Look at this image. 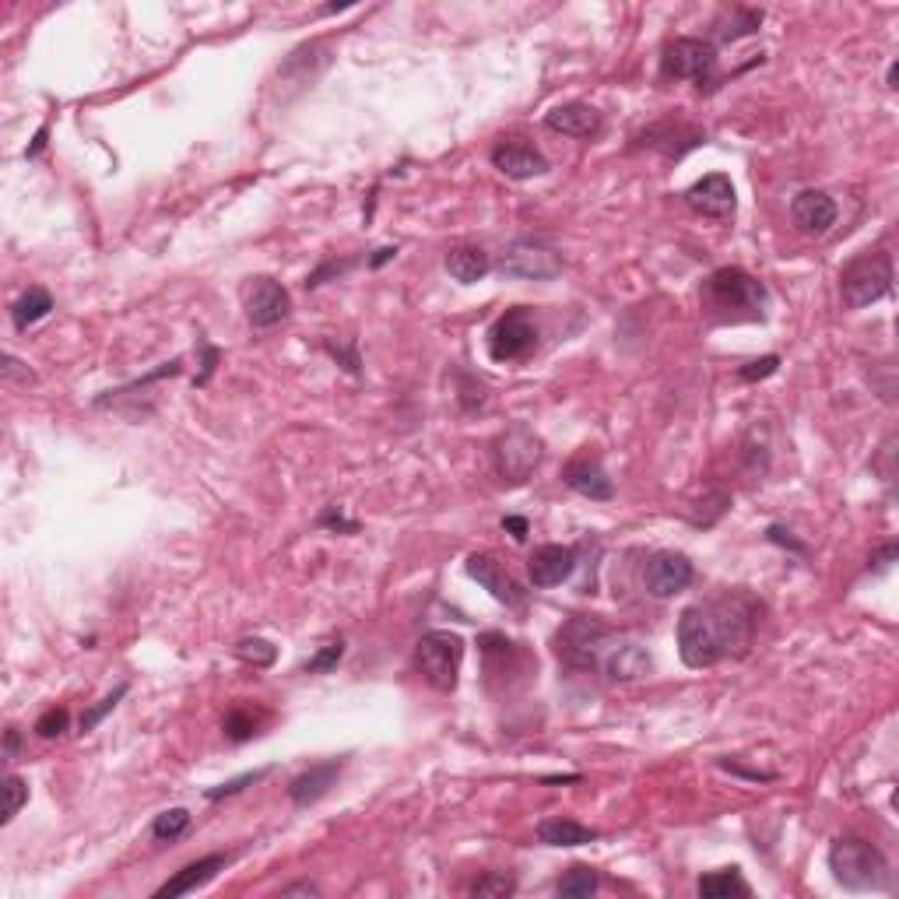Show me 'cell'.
Returning <instances> with one entry per match:
<instances>
[{
  "label": "cell",
  "mask_w": 899,
  "mask_h": 899,
  "mask_svg": "<svg viewBox=\"0 0 899 899\" xmlns=\"http://www.w3.org/2000/svg\"><path fill=\"white\" fill-rule=\"evenodd\" d=\"M763 605L748 594H727L692 605L678 619V654L685 668H713L731 654H745L756 640Z\"/></svg>",
  "instance_id": "cell-1"
},
{
  "label": "cell",
  "mask_w": 899,
  "mask_h": 899,
  "mask_svg": "<svg viewBox=\"0 0 899 899\" xmlns=\"http://www.w3.org/2000/svg\"><path fill=\"white\" fill-rule=\"evenodd\" d=\"M829 871L833 878L850 892H878L889 889V861L875 843L861 840V836H840L829 847Z\"/></svg>",
  "instance_id": "cell-2"
},
{
  "label": "cell",
  "mask_w": 899,
  "mask_h": 899,
  "mask_svg": "<svg viewBox=\"0 0 899 899\" xmlns=\"http://www.w3.org/2000/svg\"><path fill=\"white\" fill-rule=\"evenodd\" d=\"M706 303H710V310H720L731 320H763L770 292H766L763 281L752 278L741 267H720L706 281Z\"/></svg>",
  "instance_id": "cell-3"
},
{
  "label": "cell",
  "mask_w": 899,
  "mask_h": 899,
  "mask_svg": "<svg viewBox=\"0 0 899 899\" xmlns=\"http://www.w3.org/2000/svg\"><path fill=\"white\" fill-rule=\"evenodd\" d=\"M892 292V260L889 253H861L840 271V295L847 310H864Z\"/></svg>",
  "instance_id": "cell-4"
},
{
  "label": "cell",
  "mask_w": 899,
  "mask_h": 899,
  "mask_svg": "<svg viewBox=\"0 0 899 899\" xmlns=\"http://www.w3.org/2000/svg\"><path fill=\"white\" fill-rule=\"evenodd\" d=\"M415 664L432 689L454 692L464 664V640L457 633H446V629L425 633L415 647Z\"/></svg>",
  "instance_id": "cell-5"
},
{
  "label": "cell",
  "mask_w": 899,
  "mask_h": 899,
  "mask_svg": "<svg viewBox=\"0 0 899 899\" xmlns=\"http://www.w3.org/2000/svg\"><path fill=\"white\" fill-rule=\"evenodd\" d=\"M612 640H615V633L605 626V622L576 615V619H569L566 626L555 633V650H559V657L569 664V668L594 671V668H601V657H605V650Z\"/></svg>",
  "instance_id": "cell-6"
},
{
  "label": "cell",
  "mask_w": 899,
  "mask_h": 899,
  "mask_svg": "<svg viewBox=\"0 0 899 899\" xmlns=\"http://www.w3.org/2000/svg\"><path fill=\"white\" fill-rule=\"evenodd\" d=\"M661 74L675 81H696L699 92L713 88V74H717V46L710 39H696V36H682L671 39L661 53Z\"/></svg>",
  "instance_id": "cell-7"
},
{
  "label": "cell",
  "mask_w": 899,
  "mask_h": 899,
  "mask_svg": "<svg viewBox=\"0 0 899 899\" xmlns=\"http://www.w3.org/2000/svg\"><path fill=\"white\" fill-rule=\"evenodd\" d=\"M496 271L503 278H524V281H552L562 274V253L545 239H517L503 250Z\"/></svg>",
  "instance_id": "cell-8"
},
{
  "label": "cell",
  "mask_w": 899,
  "mask_h": 899,
  "mask_svg": "<svg viewBox=\"0 0 899 899\" xmlns=\"http://www.w3.org/2000/svg\"><path fill=\"white\" fill-rule=\"evenodd\" d=\"M538 348V324H534L527 306H513L492 324L489 331V355L496 362H517Z\"/></svg>",
  "instance_id": "cell-9"
},
{
  "label": "cell",
  "mask_w": 899,
  "mask_h": 899,
  "mask_svg": "<svg viewBox=\"0 0 899 899\" xmlns=\"http://www.w3.org/2000/svg\"><path fill=\"white\" fill-rule=\"evenodd\" d=\"M538 461H541V439L524 422L510 425L496 439V471L503 475V482L510 485L527 482L531 471L538 468Z\"/></svg>",
  "instance_id": "cell-10"
},
{
  "label": "cell",
  "mask_w": 899,
  "mask_h": 899,
  "mask_svg": "<svg viewBox=\"0 0 899 899\" xmlns=\"http://www.w3.org/2000/svg\"><path fill=\"white\" fill-rule=\"evenodd\" d=\"M292 313V295L281 281L274 278H253L246 285V320L253 331H271Z\"/></svg>",
  "instance_id": "cell-11"
},
{
  "label": "cell",
  "mask_w": 899,
  "mask_h": 899,
  "mask_svg": "<svg viewBox=\"0 0 899 899\" xmlns=\"http://www.w3.org/2000/svg\"><path fill=\"white\" fill-rule=\"evenodd\" d=\"M464 569H468L471 580H478L485 590H489L492 597H496L499 605H510V608H520V605H524L527 590L520 587V583L513 580L510 573H506V566L496 559V555H489V552H475V555H468Z\"/></svg>",
  "instance_id": "cell-12"
},
{
  "label": "cell",
  "mask_w": 899,
  "mask_h": 899,
  "mask_svg": "<svg viewBox=\"0 0 899 899\" xmlns=\"http://www.w3.org/2000/svg\"><path fill=\"white\" fill-rule=\"evenodd\" d=\"M685 204H689L696 215L703 218H734V208H738V197H734V183L727 180L724 173H710L703 180H696L689 190H685Z\"/></svg>",
  "instance_id": "cell-13"
},
{
  "label": "cell",
  "mask_w": 899,
  "mask_h": 899,
  "mask_svg": "<svg viewBox=\"0 0 899 899\" xmlns=\"http://www.w3.org/2000/svg\"><path fill=\"white\" fill-rule=\"evenodd\" d=\"M492 166L499 169L510 180H534V176L548 173V159L534 148L524 137H503V141L492 148Z\"/></svg>",
  "instance_id": "cell-14"
},
{
  "label": "cell",
  "mask_w": 899,
  "mask_h": 899,
  "mask_svg": "<svg viewBox=\"0 0 899 899\" xmlns=\"http://www.w3.org/2000/svg\"><path fill=\"white\" fill-rule=\"evenodd\" d=\"M696 569L682 552H657L643 569V587L654 597H675L692 583Z\"/></svg>",
  "instance_id": "cell-15"
},
{
  "label": "cell",
  "mask_w": 899,
  "mask_h": 899,
  "mask_svg": "<svg viewBox=\"0 0 899 899\" xmlns=\"http://www.w3.org/2000/svg\"><path fill=\"white\" fill-rule=\"evenodd\" d=\"M562 482H566V489H573L576 496L594 499V503H608V499H615L612 478H608L601 457H594V454L573 457V461L562 468Z\"/></svg>",
  "instance_id": "cell-16"
},
{
  "label": "cell",
  "mask_w": 899,
  "mask_h": 899,
  "mask_svg": "<svg viewBox=\"0 0 899 899\" xmlns=\"http://www.w3.org/2000/svg\"><path fill=\"white\" fill-rule=\"evenodd\" d=\"M601 668H605L608 678L615 682H636V678H647L654 671V661H650V650L636 640H626V636H615L608 643L605 657H601Z\"/></svg>",
  "instance_id": "cell-17"
},
{
  "label": "cell",
  "mask_w": 899,
  "mask_h": 899,
  "mask_svg": "<svg viewBox=\"0 0 899 899\" xmlns=\"http://www.w3.org/2000/svg\"><path fill=\"white\" fill-rule=\"evenodd\" d=\"M706 141V130L696 127V123H682V120H664L654 123L640 134V144L654 148V152L668 155V159H682L685 152H692L696 144Z\"/></svg>",
  "instance_id": "cell-18"
},
{
  "label": "cell",
  "mask_w": 899,
  "mask_h": 899,
  "mask_svg": "<svg viewBox=\"0 0 899 899\" xmlns=\"http://www.w3.org/2000/svg\"><path fill=\"white\" fill-rule=\"evenodd\" d=\"M576 569V548L573 545H541L534 548V555L527 559V573H531V583L541 590L559 587L573 576Z\"/></svg>",
  "instance_id": "cell-19"
},
{
  "label": "cell",
  "mask_w": 899,
  "mask_h": 899,
  "mask_svg": "<svg viewBox=\"0 0 899 899\" xmlns=\"http://www.w3.org/2000/svg\"><path fill=\"white\" fill-rule=\"evenodd\" d=\"M836 215H840V208H836V201L826 194V190H801V194L791 201L794 225H798L801 232H808V236H826V232L836 225Z\"/></svg>",
  "instance_id": "cell-20"
},
{
  "label": "cell",
  "mask_w": 899,
  "mask_h": 899,
  "mask_svg": "<svg viewBox=\"0 0 899 899\" xmlns=\"http://www.w3.org/2000/svg\"><path fill=\"white\" fill-rule=\"evenodd\" d=\"M545 127L555 130L562 137H576V141H590V137L601 134L605 127V116L597 113L587 102H562L552 113H545Z\"/></svg>",
  "instance_id": "cell-21"
},
{
  "label": "cell",
  "mask_w": 899,
  "mask_h": 899,
  "mask_svg": "<svg viewBox=\"0 0 899 899\" xmlns=\"http://www.w3.org/2000/svg\"><path fill=\"white\" fill-rule=\"evenodd\" d=\"M236 861V854H208L201 857V861L187 864V868L176 871L169 882H162L159 889H155V896L159 899H176V896H187V892L201 889V885H208L211 878L218 875V871H225L229 864Z\"/></svg>",
  "instance_id": "cell-22"
},
{
  "label": "cell",
  "mask_w": 899,
  "mask_h": 899,
  "mask_svg": "<svg viewBox=\"0 0 899 899\" xmlns=\"http://www.w3.org/2000/svg\"><path fill=\"white\" fill-rule=\"evenodd\" d=\"M341 766H345V759H327V763H317V766H310V770L299 773V777L288 784V798H292V805H299V808L317 805V801L334 787Z\"/></svg>",
  "instance_id": "cell-23"
},
{
  "label": "cell",
  "mask_w": 899,
  "mask_h": 899,
  "mask_svg": "<svg viewBox=\"0 0 899 899\" xmlns=\"http://www.w3.org/2000/svg\"><path fill=\"white\" fill-rule=\"evenodd\" d=\"M482 654H485V675H489V682H496V678H510V675H524V654H520L517 643H510L506 636L499 633H485L482 640Z\"/></svg>",
  "instance_id": "cell-24"
},
{
  "label": "cell",
  "mask_w": 899,
  "mask_h": 899,
  "mask_svg": "<svg viewBox=\"0 0 899 899\" xmlns=\"http://www.w3.org/2000/svg\"><path fill=\"white\" fill-rule=\"evenodd\" d=\"M446 271L461 285H475L492 271V260L482 246H457V250L446 253Z\"/></svg>",
  "instance_id": "cell-25"
},
{
  "label": "cell",
  "mask_w": 899,
  "mask_h": 899,
  "mask_svg": "<svg viewBox=\"0 0 899 899\" xmlns=\"http://www.w3.org/2000/svg\"><path fill=\"white\" fill-rule=\"evenodd\" d=\"M597 829L590 826H580V822L573 819H545L538 826V840L545 843V847H587V843L597 840Z\"/></svg>",
  "instance_id": "cell-26"
},
{
  "label": "cell",
  "mask_w": 899,
  "mask_h": 899,
  "mask_svg": "<svg viewBox=\"0 0 899 899\" xmlns=\"http://www.w3.org/2000/svg\"><path fill=\"white\" fill-rule=\"evenodd\" d=\"M50 310H53V295L46 292V288H29V292L11 306V320H15L18 331H29L32 324L50 317Z\"/></svg>",
  "instance_id": "cell-27"
},
{
  "label": "cell",
  "mask_w": 899,
  "mask_h": 899,
  "mask_svg": "<svg viewBox=\"0 0 899 899\" xmlns=\"http://www.w3.org/2000/svg\"><path fill=\"white\" fill-rule=\"evenodd\" d=\"M699 896L706 899H731V896H748V882L741 878L738 868H720L699 878Z\"/></svg>",
  "instance_id": "cell-28"
},
{
  "label": "cell",
  "mask_w": 899,
  "mask_h": 899,
  "mask_svg": "<svg viewBox=\"0 0 899 899\" xmlns=\"http://www.w3.org/2000/svg\"><path fill=\"white\" fill-rule=\"evenodd\" d=\"M597 885H601V878H597L594 868H587V864H573V868L559 878L555 892L566 896V899H587V896H594L597 892Z\"/></svg>",
  "instance_id": "cell-29"
},
{
  "label": "cell",
  "mask_w": 899,
  "mask_h": 899,
  "mask_svg": "<svg viewBox=\"0 0 899 899\" xmlns=\"http://www.w3.org/2000/svg\"><path fill=\"white\" fill-rule=\"evenodd\" d=\"M187 829H190V812H187V808H166L162 815H155L152 840L155 843H176L180 836H187Z\"/></svg>",
  "instance_id": "cell-30"
},
{
  "label": "cell",
  "mask_w": 899,
  "mask_h": 899,
  "mask_svg": "<svg viewBox=\"0 0 899 899\" xmlns=\"http://www.w3.org/2000/svg\"><path fill=\"white\" fill-rule=\"evenodd\" d=\"M759 25H763V11L734 8V11H731V18H727V25H720V29H717V39H720V43H734V39L759 32Z\"/></svg>",
  "instance_id": "cell-31"
},
{
  "label": "cell",
  "mask_w": 899,
  "mask_h": 899,
  "mask_svg": "<svg viewBox=\"0 0 899 899\" xmlns=\"http://www.w3.org/2000/svg\"><path fill=\"white\" fill-rule=\"evenodd\" d=\"M225 738L229 741H250L253 734H257V727H260V720H257V713L250 710V706H232L229 713H225Z\"/></svg>",
  "instance_id": "cell-32"
},
{
  "label": "cell",
  "mask_w": 899,
  "mask_h": 899,
  "mask_svg": "<svg viewBox=\"0 0 899 899\" xmlns=\"http://www.w3.org/2000/svg\"><path fill=\"white\" fill-rule=\"evenodd\" d=\"M236 657L243 664H250V668H271L278 650H274L267 640H260V636H243V640L236 643Z\"/></svg>",
  "instance_id": "cell-33"
},
{
  "label": "cell",
  "mask_w": 899,
  "mask_h": 899,
  "mask_svg": "<svg viewBox=\"0 0 899 899\" xmlns=\"http://www.w3.org/2000/svg\"><path fill=\"white\" fill-rule=\"evenodd\" d=\"M513 892H517V878L506 875V871H489V875H482L471 885V896H482V899H506Z\"/></svg>",
  "instance_id": "cell-34"
},
{
  "label": "cell",
  "mask_w": 899,
  "mask_h": 899,
  "mask_svg": "<svg viewBox=\"0 0 899 899\" xmlns=\"http://www.w3.org/2000/svg\"><path fill=\"white\" fill-rule=\"evenodd\" d=\"M127 692H130V685H127V682H120L113 692H109V696H102L95 706H88V710L81 713V731H85V734H88V731H95V727L102 724V717H106V713H113L116 706H120V699L127 696Z\"/></svg>",
  "instance_id": "cell-35"
},
{
  "label": "cell",
  "mask_w": 899,
  "mask_h": 899,
  "mask_svg": "<svg viewBox=\"0 0 899 899\" xmlns=\"http://www.w3.org/2000/svg\"><path fill=\"white\" fill-rule=\"evenodd\" d=\"M341 657H345V640H331L324 643V647L317 650V654L306 661V675H327V671H334L341 664Z\"/></svg>",
  "instance_id": "cell-36"
},
{
  "label": "cell",
  "mask_w": 899,
  "mask_h": 899,
  "mask_svg": "<svg viewBox=\"0 0 899 899\" xmlns=\"http://www.w3.org/2000/svg\"><path fill=\"white\" fill-rule=\"evenodd\" d=\"M25 801H29V787H25L22 777H15V773H11V777L4 780V826H8V822L15 819L18 812H22Z\"/></svg>",
  "instance_id": "cell-37"
},
{
  "label": "cell",
  "mask_w": 899,
  "mask_h": 899,
  "mask_svg": "<svg viewBox=\"0 0 899 899\" xmlns=\"http://www.w3.org/2000/svg\"><path fill=\"white\" fill-rule=\"evenodd\" d=\"M267 770H253V773H243V777L229 780V784H218V787H208L204 791V798L208 801H222V798H236V794H243L250 784H257V780H264Z\"/></svg>",
  "instance_id": "cell-38"
},
{
  "label": "cell",
  "mask_w": 899,
  "mask_h": 899,
  "mask_svg": "<svg viewBox=\"0 0 899 899\" xmlns=\"http://www.w3.org/2000/svg\"><path fill=\"white\" fill-rule=\"evenodd\" d=\"M67 724H71V713L64 710V706H53V710H46L43 717L36 720V734L39 738H60V734L67 731Z\"/></svg>",
  "instance_id": "cell-39"
},
{
  "label": "cell",
  "mask_w": 899,
  "mask_h": 899,
  "mask_svg": "<svg viewBox=\"0 0 899 899\" xmlns=\"http://www.w3.org/2000/svg\"><path fill=\"white\" fill-rule=\"evenodd\" d=\"M780 369V355H763V359L756 362H748V366L738 369V376L745 383H756V380H766V376H773Z\"/></svg>",
  "instance_id": "cell-40"
},
{
  "label": "cell",
  "mask_w": 899,
  "mask_h": 899,
  "mask_svg": "<svg viewBox=\"0 0 899 899\" xmlns=\"http://www.w3.org/2000/svg\"><path fill=\"white\" fill-rule=\"evenodd\" d=\"M324 348L334 355V362H341V366H345L352 376H359V373H362V362H359V352H355V341H348V345H334V341L327 338V341H324Z\"/></svg>",
  "instance_id": "cell-41"
},
{
  "label": "cell",
  "mask_w": 899,
  "mask_h": 899,
  "mask_svg": "<svg viewBox=\"0 0 899 899\" xmlns=\"http://www.w3.org/2000/svg\"><path fill=\"white\" fill-rule=\"evenodd\" d=\"M348 267H352V260H327L324 267H317V271H313L310 278H306V285H310V288H320L327 278H331V274H345Z\"/></svg>",
  "instance_id": "cell-42"
},
{
  "label": "cell",
  "mask_w": 899,
  "mask_h": 899,
  "mask_svg": "<svg viewBox=\"0 0 899 899\" xmlns=\"http://www.w3.org/2000/svg\"><path fill=\"white\" fill-rule=\"evenodd\" d=\"M201 352H204V362H201V376H197V387H204V383L211 380V373H215L218 359H222V352H218L215 345H208V341H201Z\"/></svg>",
  "instance_id": "cell-43"
},
{
  "label": "cell",
  "mask_w": 899,
  "mask_h": 899,
  "mask_svg": "<svg viewBox=\"0 0 899 899\" xmlns=\"http://www.w3.org/2000/svg\"><path fill=\"white\" fill-rule=\"evenodd\" d=\"M320 527H334V531H348V534L359 531V524H355V520H345V517H341L338 506H331V510H327L324 517H320Z\"/></svg>",
  "instance_id": "cell-44"
},
{
  "label": "cell",
  "mask_w": 899,
  "mask_h": 899,
  "mask_svg": "<svg viewBox=\"0 0 899 899\" xmlns=\"http://www.w3.org/2000/svg\"><path fill=\"white\" fill-rule=\"evenodd\" d=\"M766 538H770V541H773V545H784V548H794V552H801V555H805V552H808V545H801V541H794V538H791V531H784V527H780V524H773V527H770V531H766Z\"/></svg>",
  "instance_id": "cell-45"
},
{
  "label": "cell",
  "mask_w": 899,
  "mask_h": 899,
  "mask_svg": "<svg viewBox=\"0 0 899 899\" xmlns=\"http://www.w3.org/2000/svg\"><path fill=\"white\" fill-rule=\"evenodd\" d=\"M896 552H899L896 541H889V545H885L882 552L871 555V566H868V569H871V573H882V569H889V566H892V559H896Z\"/></svg>",
  "instance_id": "cell-46"
},
{
  "label": "cell",
  "mask_w": 899,
  "mask_h": 899,
  "mask_svg": "<svg viewBox=\"0 0 899 899\" xmlns=\"http://www.w3.org/2000/svg\"><path fill=\"white\" fill-rule=\"evenodd\" d=\"M892 454H896V450H892V439H889V443L882 446V457H878V464H875V468L882 471L885 482H892V475H896V471H892Z\"/></svg>",
  "instance_id": "cell-47"
},
{
  "label": "cell",
  "mask_w": 899,
  "mask_h": 899,
  "mask_svg": "<svg viewBox=\"0 0 899 899\" xmlns=\"http://www.w3.org/2000/svg\"><path fill=\"white\" fill-rule=\"evenodd\" d=\"M18 748H22V731H18V727H8V734H4V756L18 759Z\"/></svg>",
  "instance_id": "cell-48"
},
{
  "label": "cell",
  "mask_w": 899,
  "mask_h": 899,
  "mask_svg": "<svg viewBox=\"0 0 899 899\" xmlns=\"http://www.w3.org/2000/svg\"><path fill=\"white\" fill-rule=\"evenodd\" d=\"M503 531H510L517 541L527 538V520L524 517H503Z\"/></svg>",
  "instance_id": "cell-49"
},
{
  "label": "cell",
  "mask_w": 899,
  "mask_h": 899,
  "mask_svg": "<svg viewBox=\"0 0 899 899\" xmlns=\"http://www.w3.org/2000/svg\"><path fill=\"white\" fill-rule=\"evenodd\" d=\"M4 376H8V380H15V376H22V380H32V373H29V369H22V362H18L15 355H8V366H4Z\"/></svg>",
  "instance_id": "cell-50"
},
{
  "label": "cell",
  "mask_w": 899,
  "mask_h": 899,
  "mask_svg": "<svg viewBox=\"0 0 899 899\" xmlns=\"http://www.w3.org/2000/svg\"><path fill=\"white\" fill-rule=\"evenodd\" d=\"M317 885L313 882H299V885H288V889H281V896H317Z\"/></svg>",
  "instance_id": "cell-51"
},
{
  "label": "cell",
  "mask_w": 899,
  "mask_h": 899,
  "mask_svg": "<svg viewBox=\"0 0 899 899\" xmlns=\"http://www.w3.org/2000/svg\"><path fill=\"white\" fill-rule=\"evenodd\" d=\"M394 257H397V246H383V250H376L373 257L366 260V264H369V267H383V264H387V260H394Z\"/></svg>",
  "instance_id": "cell-52"
},
{
  "label": "cell",
  "mask_w": 899,
  "mask_h": 899,
  "mask_svg": "<svg viewBox=\"0 0 899 899\" xmlns=\"http://www.w3.org/2000/svg\"><path fill=\"white\" fill-rule=\"evenodd\" d=\"M43 144H46V127H39L36 130V141H32V148L25 152V159H36V155L43 152Z\"/></svg>",
  "instance_id": "cell-53"
}]
</instances>
